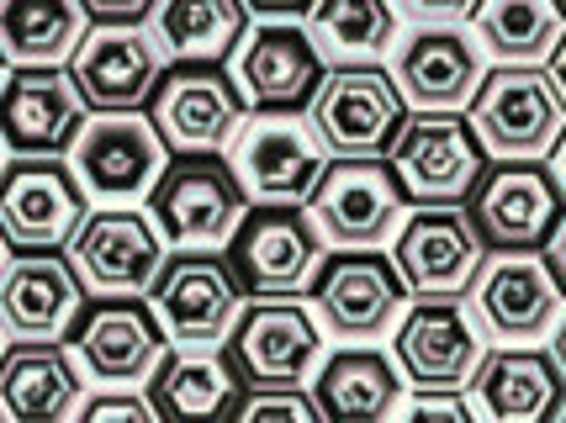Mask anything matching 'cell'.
Wrapping results in <instances>:
<instances>
[{
  "label": "cell",
  "mask_w": 566,
  "mask_h": 423,
  "mask_svg": "<svg viewBox=\"0 0 566 423\" xmlns=\"http://www.w3.org/2000/svg\"><path fill=\"white\" fill-rule=\"evenodd\" d=\"M222 154L249 207H307L328 170V149L302 112H254Z\"/></svg>",
  "instance_id": "cell-1"
},
{
  "label": "cell",
  "mask_w": 566,
  "mask_h": 423,
  "mask_svg": "<svg viewBox=\"0 0 566 423\" xmlns=\"http://www.w3.org/2000/svg\"><path fill=\"white\" fill-rule=\"evenodd\" d=\"M467 123L488 159H545L566 127V101L541 64H497L467 101Z\"/></svg>",
  "instance_id": "cell-2"
},
{
  "label": "cell",
  "mask_w": 566,
  "mask_h": 423,
  "mask_svg": "<svg viewBox=\"0 0 566 423\" xmlns=\"http://www.w3.org/2000/svg\"><path fill=\"white\" fill-rule=\"evenodd\" d=\"M323 250H387L408 218V197L381 154H339L307 197Z\"/></svg>",
  "instance_id": "cell-3"
},
{
  "label": "cell",
  "mask_w": 566,
  "mask_h": 423,
  "mask_svg": "<svg viewBox=\"0 0 566 423\" xmlns=\"http://www.w3.org/2000/svg\"><path fill=\"white\" fill-rule=\"evenodd\" d=\"M323 324L302 297H244L222 339L239 387H307L323 360Z\"/></svg>",
  "instance_id": "cell-4"
},
{
  "label": "cell",
  "mask_w": 566,
  "mask_h": 423,
  "mask_svg": "<svg viewBox=\"0 0 566 423\" xmlns=\"http://www.w3.org/2000/svg\"><path fill=\"white\" fill-rule=\"evenodd\" d=\"M249 201L222 154H180L148 191V218L165 250H228Z\"/></svg>",
  "instance_id": "cell-5"
},
{
  "label": "cell",
  "mask_w": 566,
  "mask_h": 423,
  "mask_svg": "<svg viewBox=\"0 0 566 423\" xmlns=\"http://www.w3.org/2000/svg\"><path fill=\"white\" fill-rule=\"evenodd\" d=\"M64 165L91 207H138L170 165V144L144 112H96L80 127Z\"/></svg>",
  "instance_id": "cell-6"
},
{
  "label": "cell",
  "mask_w": 566,
  "mask_h": 423,
  "mask_svg": "<svg viewBox=\"0 0 566 423\" xmlns=\"http://www.w3.org/2000/svg\"><path fill=\"white\" fill-rule=\"evenodd\" d=\"M244 281L233 271L228 250H170L165 271L148 286V313L159 318L165 339L180 349L222 345L244 307Z\"/></svg>",
  "instance_id": "cell-7"
},
{
  "label": "cell",
  "mask_w": 566,
  "mask_h": 423,
  "mask_svg": "<svg viewBox=\"0 0 566 423\" xmlns=\"http://www.w3.org/2000/svg\"><path fill=\"white\" fill-rule=\"evenodd\" d=\"M387 165L408 207H461L488 170V154L461 112H419L397 127Z\"/></svg>",
  "instance_id": "cell-8"
},
{
  "label": "cell",
  "mask_w": 566,
  "mask_h": 423,
  "mask_svg": "<svg viewBox=\"0 0 566 423\" xmlns=\"http://www.w3.org/2000/svg\"><path fill=\"white\" fill-rule=\"evenodd\" d=\"M323 334L345 345H370L392 334L397 313L408 307V286L397 275L392 254L381 250H328L307 286Z\"/></svg>",
  "instance_id": "cell-9"
},
{
  "label": "cell",
  "mask_w": 566,
  "mask_h": 423,
  "mask_svg": "<svg viewBox=\"0 0 566 423\" xmlns=\"http://www.w3.org/2000/svg\"><path fill=\"white\" fill-rule=\"evenodd\" d=\"M91 212L80 180L53 154H17L0 165V239L6 250H70Z\"/></svg>",
  "instance_id": "cell-10"
},
{
  "label": "cell",
  "mask_w": 566,
  "mask_h": 423,
  "mask_svg": "<svg viewBox=\"0 0 566 423\" xmlns=\"http://www.w3.org/2000/svg\"><path fill=\"white\" fill-rule=\"evenodd\" d=\"M165 260L170 250L144 207H96L70 239V265L85 297H148Z\"/></svg>",
  "instance_id": "cell-11"
},
{
  "label": "cell",
  "mask_w": 566,
  "mask_h": 423,
  "mask_svg": "<svg viewBox=\"0 0 566 423\" xmlns=\"http://www.w3.org/2000/svg\"><path fill=\"white\" fill-rule=\"evenodd\" d=\"M467 297L482 334H493L503 345H530L556 324L566 292L541 250H493L482 254Z\"/></svg>",
  "instance_id": "cell-12"
},
{
  "label": "cell",
  "mask_w": 566,
  "mask_h": 423,
  "mask_svg": "<svg viewBox=\"0 0 566 423\" xmlns=\"http://www.w3.org/2000/svg\"><path fill=\"white\" fill-rule=\"evenodd\" d=\"M562 212L566 197L541 159H497L467 197V218L488 250H545Z\"/></svg>",
  "instance_id": "cell-13"
},
{
  "label": "cell",
  "mask_w": 566,
  "mask_h": 423,
  "mask_svg": "<svg viewBox=\"0 0 566 423\" xmlns=\"http://www.w3.org/2000/svg\"><path fill=\"white\" fill-rule=\"evenodd\" d=\"M392 85L413 112H461L488 75V53L461 22H413L392 38Z\"/></svg>",
  "instance_id": "cell-14"
},
{
  "label": "cell",
  "mask_w": 566,
  "mask_h": 423,
  "mask_svg": "<svg viewBox=\"0 0 566 423\" xmlns=\"http://www.w3.org/2000/svg\"><path fill=\"white\" fill-rule=\"evenodd\" d=\"M323 239L307 207H249L228 239V260L249 297H302L323 265Z\"/></svg>",
  "instance_id": "cell-15"
},
{
  "label": "cell",
  "mask_w": 566,
  "mask_h": 423,
  "mask_svg": "<svg viewBox=\"0 0 566 423\" xmlns=\"http://www.w3.org/2000/svg\"><path fill=\"white\" fill-rule=\"evenodd\" d=\"M307 123L328 154H387L397 127L408 123V106L381 64H334L323 70Z\"/></svg>",
  "instance_id": "cell-16"
},
{
  "label": "cell",
  "mask_w": 566,
  "mask_h": 423,
  "mask_svg": "<svg viewBox=\"0 0 566 423\" xmlns=\"http://www.w3.org/2000/svg\"><path fill=\"white\" fill-rule=\"evenodd\" d=\"M488 244L461 207H408L402 228L392 233V265L413 297H467L471 275L482 265Z\"/></svg>",
  "instance_id": "cell-17"
},
{
  "label": "cell",
  "mask_w": 566,
  "mask_h": 423,
  "mask_svg": "<svg viewBox=\"0 0 566 423\" xmlns=\"http://www.w3.org/2000/svg\"><path fill=\"white\" fill-rule=\"evenodd\" d=\"M244 117V96L218 64H170L148 101V123L180 154H222Z\"/></svg>",
  "instance_id": "cell-18"
},
{
  "label": "cell",
  "mask_w": 566,
  "mask_h": 423,
  "mask_svg": "<svg viewBox=\"0 0 566 423\" xmlns=\"http://www.w3.org/2000/svg\"><path fill=\"white\" fill-rule=\"evenodd\" d=\"M323 70V53L296 22H254L233 49V85L249 112H307Z\"/></svg>",
  "instance_id": "cell-19"
},
{
  "label": "cell",
  "mask_w": 566,
  "mask_h": 423,
  "mask_svg": "<svg viewBox=\"0 0 566 423\" xmlns=\"http://www.w3.org/2000/svg\"><path fill=\"white\" fill-rule=\"evenodd\" d=\"M91 106L64 64H32L0 80V144L11 154H53L64 159Z\"/></svg>",
  "instance_id": "cell-20"
},
{
  "label": "cell",
  "mask_w": 566,
  "mask_h": 423,
  "mask_svg": "<svg viewBox=\"0 0 566 423\" xmlns=\"http://www.w3.org/2000/svg\"><path fill=\"white\" fill-rule=\"evenodd\" d=\"M392 328V360L413 387H467L488 349L461 297H413Z\"/></svg>",
  "instance_id": "cell-21"
},
{
  "label": "cell",
  "mask_w": 566,
  "mask_h": 423,
  "mask_svg": "<svg viewBox=\"0 0 566 423\" xmlns=\"http://www.w3.org/2000/svg\"><path fill=\"white\" fill-rule=\"evenodd\" d=\"M170 59L148 38V27H96L70 53V80L91 112H144Z\"/></svg>",
  "instance_id": "cell-22"
},
{
  "label": "cell",
  "mask_w": 566,
  "mask_h": 423,
  "mask_svg": "<svg viewBox=\"0 0 566 423\" xmlns=\"http://www.w3.org/2000/svg\"><path fill=\"white\" fill-rule=\"evenodd\" d=\"M170 349L159 318L144 297H101L85 318H74V360L101 387H138L154 376L159 355Z\"/></svg>",
  "instance_id": "cell-23"
},
{
  "label": "cell",
  "mask_w": 566,
  "mask_h": 423,
  "mask_svg": "<svg viewBox=\"0 0 566 423\" xmlns=\"http://www.w3.org/2000/svg\"><path fill=\"white\" fill-rule=\"evenodd\" d=\"M85 313V286L64 250H27L0 265V328L6 339H64Z\"/></svg>",
  "instance_id": "cell-24"
},
{
  "label": "cell",
  "mask_w": 566,
  "mask_h": 423,
  "mask_svg": "<svg viewBox=\"0 0 566 423\" xmlns=\"http://www.w3.org/2000/svg\"><path fill=\"white\" fill-rule=\"evenodd\" d=\"M467 387H471V408L497 423L556 419V408L566 398V376L556 366V355L530 349V345L482 349V360H476Z\"/></svg>",
  "instance_id": "cell-25"
},
{
  "label": "cell",
  "mask_w": 566,
  "mask_h": 423,
  "mask_svg": "<svg viewBox=\"0 0 566 423\" xmlns=\"http://www.w3.org/2000/svg\"><path fill=\"white\" fill-rule=\"evenodd\" d=\"M80 398H85L80 360L59 339H17L0 355V419L59 423L74 419Z\"/></svg>",
  "instance_id": "cell-26"
},
{
  "label": "cell",
  "mask_w": 566,
  "mask_h": 423,
  "mask_svg": "<svg viewBox=\"0 0 566 423\" xmlns=\"http://www.w3.org/2000/svg\"><path fill=\"white\" fill-rule=\"evenodd\" d=\"M323 419L334 423H376L402 402V371L376 345H345L318 360V381H307Z\"/></svg>",
  "instance_id": "cell-27"
},
{
  "label": "cell",
  "mask_w": 566,
  "mask_h": 423,
  "mask_svg": "<svg viewBox=\"0 0 566 423\" xmlns=\"http://www.w3.org/2000/svg\"><path fill=\"white\" fill-rule=\"evenodd\" d=\"M148 402L159 419H222L233 413L239 402V376L228 366L222 345H207V349H180L170 345L159 355V366L148 376Z\"/></svg>",
  "instance_id": "cell-28"
},
{
  "label": "cell",
  "mask_w": 566,
  "mask_h": 423,
  "mask_svg": "<svg viewBox=\"0 0 566 423\" xmlns=\"http://www.w3.org/2000/svg\"><path fill=\"white\" fill-rule=\"evenodd\" d=\"M244 0H154L148 38L170 64H222L244 43Z\"/></svg>",
  "instance_id": "cell-29"
},
{
  "label": "cell",
  "mask_w": 566,
  "mask_h": 423,
  "mask_svg": "<svg viewBox=\"0 0 566 423\" xmlns=\"http://www.w3.org/2000/svg\"><path fill=\"white\" fill-rule=\"evenodd\" d=\"M85 6L80 0H0V53L11 70L32 64H70L85 38Z\"/></svg>",
  "instance_id": "cell-30"
},
{
  "label": "cell",
  "mask_w": 566,
  "mask_h": 423,
  "mask_svg": "<svg viewBox=\"0 0 566 423\" xmlns=\"http://www.w3.org/2000/svg\"><path fill=\"white\" fill-rule=\"evenodd\" d=\"M471 32L497 64H545L566 32L562 0H476Z\"/></svg>",
  "instance_id": "cell-31"
},
{
  "label": "cell",
  "mask_w": 566,
  "mask_h": 423,
  "mask_svg": "<svg viewBox=\"0 0 566 423\" xmlns=\"http://www.w3.org/2000/svg\"><path fill=\"white\" fill-rule=\"evenodd\" d=\"M313 49L339 64H370L392 49L397 38V6L392 0H313L302 17Z\"/></svg>",
  "instance_id": "cell-32"
},
{
  "label": "cell",
  "mask_w": 566,
  "mask_h": 423,
  "mask_svg": "<svg viewBox=\"0 0 566 423\" xmlns=\"http://www.w3.org/2000/svg\"><path fill=\"white\" fill-rule=\"evenodd\" d=\"M244 423H318L323 408L307 387H249V398L233 402Z\"/></svg>",
  "instance_id": "cell-33"
},
{
  "label": "cell",
  "mask_w": 566,
  "mask_h": 423,
  "mask_svg": "<svg viewBox=\"0 0 566 423\" xmlns=\"http://www.w3.org/2000/svg\"><path fill=\"white\" fill-rule=\"evenodd\" d=\"M74 419H85V423H154L159 413H154L148 392H123V387H106V392H96V398H80Z\"/></svg>",
  "instance_id": "cell-34"
},
{
  "label": "cell",
  "mask_w": 566,
  "mask_h": 423,
  "mask_svg": "<svg viewBox=\"0 0 566 423\" xmlns=\"http://www.w3.org/2000/svg\"><path fill=\"white\" fill-rule=\"evenodd\" d=\"M408 419H450V423H471V398L467 387H419L408 402H397Z\"/></svg>",
  "instance_id": "cell-35"
},
{
  "label": "cell",
  "mask_w": 566,
  "mask_h": 423,
  "mask_svg": "<svg viewBox=\"0 0 566 423\" xmlns=\"http://www.w3.org/2000/svg\"><path fill=\"white\" fill-rule=\"evenodd\" d=\"M85 17L101 27H133V22H148L154 0H80Z\"/></svg>",
  "instance_id": "cell-36"
},
{
  "label": "cell",
  "mask_w": 566,
  "mask_h": 423,
  "mask_svg": "<svg viewBox=\"0 0 566 423\" xmlns=\"http://www.w3.org/2000/svg\"><path fill=\"white\" fill-rule=\"evenodd\" d=\"M392 6L413 22H461V17H471L476 0H392Z\"/></svg>",
  "instance_id": "cell-37"
},
{
  "label": "cell",
  "mask_w": 566,
  "mask_h": 423,
  "mask_svg": "<svg viewBox=\"0 0 566 423\" xmlns=\"http://www.w3.org/2000/svg\"><path fill=\"white\" fill-rule=\"evenodd\" d=\"M244 11L260 22H302L313 11V0H244Z\"/></svg>",
  "instance_id": "cell-38"
},
{
  "label": "cell",
  "mask_w": 566,
  "mask_h": 423,
  "mask_svg": "<svg viewBox=\"0 0 566 423\" xmlns=\"http://www.w3.org/2000/svg\"><path fill=\"white\" fill-rule=\"evenodd\" d=\"M545 260H551V271H556V281H562V292H566V212H562V223H556V233L545 239Z\"/></svg>",
  "instance_id": "cell-39"
},
{
  "label": "cell",
  "mask_w": 566,
  "mask_h": 423,
  "mask_svg": "<svg viewBox=\"0 0 566 423\" xmlns=\"http://www.w3.org/2000/svg\"><path fill=\"white\" fill-rule=\"evenodd\" d=\"M545 159H551V165H545V170L556 175V186H562V197H566V127H562V138H556V144H551V154H545Z\"/></svg>",
  "instance_id": "cell-40"
},
{
  "label": "cell",
  "mask_w": 566,
  "mask_h": 423,
  "mask_svg": "<svg viewBox=\"0 0 566 423\" xmlns=\"http://www.w3.org/2000/svg\"><path fill=\"white\" fill-rule=\"evenodd\" d=\"M551 80H556V91L566 101V32H562V43H556V53H551Z\"/></svg>",
  "instance_id": "cell-41"
},
{
  "label": "cell",
  "mask_w": 566,
  "mask_h": 423,
  "mask_svg": "<svg viewBox=\"0 0 566 423\" xmlns=\"http://www.w3.org/2000/svg\"><path fill=\"white\" fill-rule=\"evenodd\" d=\"M551 355H556V366H562V376H566V313L556 318V339H551Z\"/></svg>",
  "instance_id": "cell-42"
},
{
  "label": "cell",
  "mask_w": 566,
  "mask_h": 423,
  "mask_svg": "<svg viewBox=\"0 0 566 423\" xmlns=\"http://www.w3.org/2000/svg\"><path fill=\"white\" fill-rule=\"evenodd\" d=\"M6 70H11V64H6V53H0V80H6Z\"/></svg>",
  "instance_id": "cell-43"
},
{
  "label": "cell",
  "mask_w": 566,
  "mask_h": 423,
  "mask_svg": "<svg viewBox=\"0 0 566 423\" xmlns=\"http://www.w3.org/2000/svg\"><path fill=\"white\" fill-rule=\"evenodd\" d=\"M556 419H566V398H562V408H556Z\"/></svg>",
  "instance_id": "cell-44"
},
{
  "label": "cell",
  "mask_w": 566,
  "mask_h": 423,
  "mask_svg": "<svg viewBox=\"0 0 566 423\" xmlns=\"http://www.w3.org/2000/svg\"><path fill=\"white\" fill-rule=\"evenodd\" d=\"M0 355H6V328H0Z\"/></svg>",
  "instance_id": "cell-45"
},
{
  "label": "cell",
  "mask_w": 566,
  "mask_h": 423,
  "mask_svg": "<svg viewBox=\"0 0 566 423\" xmlns=\"http://www.w3.org/2000/svg\"><path fill=\"white\" fill-rule=\"evenodd\" d=\"M0 265H6V239H0Z\"/></svg>",
  "instance_id": "cell-46"
},
{
  "label": "cell",
  "mask_w": 566,
  "mask_h": 423,
  "mask_svg": "<svg viewBox=\"0 0 566 423\" xmlns=\"http://www.w3.org/2000/svg\"><path fill=\"white\" fill-rule=\"evenodd\" d=\"M0 165H6V144H0Z\"/></svg>",
  "instance_id": "cell-47"
},
{
  "label": "cell",
  "mask_w": 566,
  "mask_h": 423,
  "mask_svg": "<svg viewBox=\"0 0 566 423\" xmlns=\"http://www.w3.org/2000/svg\"><path fill=\"white\" fill-rule=\"evenodd\" d=\"M562 11H566V0H562Z\"/></svg>",
  "instance_id": "cell-48"
}]
</instances>
